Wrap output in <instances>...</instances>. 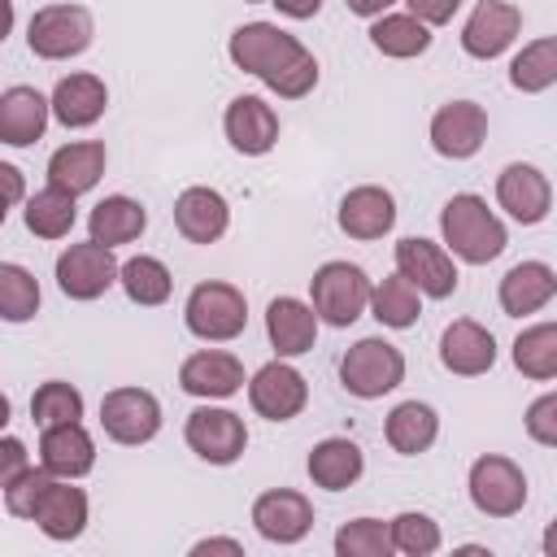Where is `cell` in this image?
<instances>
[{
  "label": "cell",
  "instance_id": "6da1fadb",
  "mask_svg": "<svg viewBox=\"0 0 557 557\" xmlns=\"http://www.w3.org/2000/svg\"><path fill=\"white\" fill-rule=\"evenodd\" d=\"M226 57H231L235 70L261 78L283 100H300L318 87V57L274 22L235 26L231 39H226Z\"/></svg>",
  "mask_w": 557,
  "mask_h": 557
},
{
  "label": "cell",
  "instance_id": "7a4b0ae2",
  "mask_svg": "<svg viewBox=\"0 0 557 557\" xmlns=\"http://www.w3.org/2000/svg\"><path fill=\"white\" fill-rule=\"evenodd\" d=\"M440 239H444V248H448L457 261H466V265H487V261H496V257L505 252L509 231H505V222L487 209L483 196L457 191V196L440 209Z\"/></svg>",
  "mask_w": 557,
  "mask_h": 557
},
{
  "label": "cell",
  "instance_id": "3957f363",
  "mask_svg": "<svg viewBox=\"0 0 557 557\" xmlns=\"http://www.w3.org/2000/svg\"><path fill=\"white\" fill-rule=\"evenodd\" d=\"M183 326L205 344H231L248 326V300L235 283H222V278L196 283L183 305Z\"/></svg>",
  "mask_w": 557,
  "mask_h": 557
},
{
  "label": "cell",
  "instance_id": "277c9868",
  "mask_svg": "<svg viewBox=\"0 0 557 557\" xmlns=\"http://www.w3.org/2000/svg\"><path fill=\"white\" fill-rule=\"evenodd\" d=\"M370 274L357 261H322L309 278V305L326 326H352L370 309Z\"/></svg>",
  "mask_w": 557,
  "mask_h": 557
},
{
  "label": "cell",
  "instance_id": "5b68a950",
  "mask_svg": "<svg viewBox=\"0 0 557 557\" xmlns=\"http://www.w3.org/2000/svg\"><path fill=\"white\" fill-rule=\"evenodd\" d=\"M339 383L357 400H379L405 383V352L383 335H366L339 357Z\"/></svg>",
  "mask_w": 557,
  "mask_h": 557
},
{
  "label": "cell",
  "instance_id": "8992f818",
  "mask_svg": "<svg viewBox=\"0 0 557 557\" xmlns=\"http://www.w3.org/2000/svg\"><path fill=\"white\" fill-rule=\"evenodd\" d=\"M96 39V17L87 4H44L26 22V44L39 61H70Z\"/></svg>",
  "mask_w": 557,
  "mask_h": 557
},
{
  "label": "cell",
  "instance_id": "52a82bcc",
  "mask_svg": "<svg viewBox=\"0 0 557 557\" xmlns=\"http://www.w3.org/2000/svg\"><path fill=\"white\" fill-rule=\"evenodd\" d=\"M466 492L483 518H513V513H522L531 487H527V474L518 461H509L500 453H483L470 461Z\"/></svg>",
  "mask_w": 557,
  "mask_h": 557
},
{
  "label": "cell",
  "instance_id": "ba28073f",
  "mask_svg": "<svg viewBox=\"0 0 557 557\" xmlns=\"http://www.w3.org/2000/svg\"><path fill=\"white\" fill-rule=\"evenodd\" d=\"M183 440H187V448L200 461H209V466H235L244 457V448H248V426H244V418L235 409H222V405H209L205 400L200 409L187 413Z\"/></svg>",
  "mask_w": 557,
  "mask_h": 557
},
{
  "label": "cell",
  "instance_id": "9c48e42d",
  "mask_svg": "<svg viewBox=\"0 0 557 557\" xmlns=\"http://www.w3.org/2000/svg\"><path fill=\"white\" fill-rule=\"evenodd\" d=\"M57 287L70 296V300H100L117 278H122V261L113 257L109 244H96L91 235L83 244H70L61 257H57Z\"/></svg>",
  "mask_w": 557,
  "mask_h": 557
},
{
  "label": "cell",
  "instance_id": "30bf717a",
  "mask_svg": "<svg viewBox=\"0 0 557 557\" xmlns=\"http://www.w3.org/2000/svg\"><path fill=\"white\" fill-rule=\"evenodd\" d=\"M100 426L113 444L139 448L161 431V400L148 387H109L100 396Z\"/></svg>",
  "mask_w": 557,
  "mask_h": 557
},
{
  "label": "cell",
  "instance_id": "8fae6325",
  "mask_svg": "<svg viewBox=\"0 0 557 557\" xmlns=\"http://www.w3.org/2000/svg\"><path fill=\"white\" fill-rule=\"evenodd\" d=\"M248 405L265 422H292L309 405V383H305V374L287 357H274L261 370H252V379H248Z\"/></svg>",
  "mask_w": 557,
  "mask_h": 557
},
{
  "label": "cell",
  "instance_id": "7c38bea8",
  "mask_svg": "<svg viewBox=\"0 0 557 557\" xmlns=\"http://www.w3.org/2000/svg\"><path fill=\"white\" fill-rule=\"evenodd\" d=\"M396 270L431 300H448L457 292V265H453V252L435 239H418V235H405L396 244Z\"/></svg>",
  "mask_w": 557,
  "mask_h": 557
},
{
  "label": "cell",
  "instance_id": "4fadbf2b",
  "mask_svg": "<svg viewBox=\"0 0 557 557\" xmlns=\"http://www.w3.org/2000/svg\"><path fill=\"white\" fill-rule=\"evenodd\" d=\"M522 30V9L509 0H479L461 26V52L474 61H496Z\"/></svg>",
  "mask_w": 557,
  "mask_h": 557
},
{
  "label": "cell",
  "instance_id": "5bb4252c",
  "mask_svg": "<svg viewBox=\"0 0 557 557\" xmlns=\"http://www.w3.org/2000/svg\"><path fill=\"white\" fill-rule=\"evenodd\" d=\"M252 527L270 544H300L313 531V505L296 487H270L252 500Z\"/></svg>",
  "mask_w": 557,
  "mask_h": 557
},
{
  "label": "cell",
  "instance_id": "9a60e30c",
  "mask_svg": "<svg viewBox=\"0 0 557 557\" xmlns=\"http://www.w3.org/2000/svg\"><path fill=\"white\" fill-rule=\"evenodd\" d=\"M431 148L448 161H470L487 139V113L474 100H448L431 117Z\"/></svg>",
  "mask_w": 557,
  "mask_h": 557
},
{
  "label": "cell",
  "instance_id": "2e32d148",
  "mask_svg": "<svg viewBox=\"0 0 557 557\" xmlns=\"http://www.w3.org/2000/svg\"><path fill=\"white\" fill-rule=\"evenodd\" d=\"M496 205L522 222V226H535L548 218L553 209V183L540 165H527V161H509L500 174H496Z\"/></svg>",
  "mask_w": 557,
  "mask_h": 557
},
{
  "label": "cell",
  "instance_id": "e0dca14e",
  "mask_svg": "<svg viewBox=\"0 0 557 557\" xmlns=\"http://www.w3.org/2000/svg\"><path fill=\"white\" fill-rule=\"evenodd\" d=\"M244 361L226 348H200L191 357H183L178 366V387L196 400H226L235 392H244Z\"/></svg>",
  "mask_w": 557,
  "mask_h": 557
},
{
  "label": "cell",
  "instance_id": "ac0fdd59",
  "mask_svg": "<svg viewBox=\"0 0 557 557\" xmlns=\"http://www.w3.org/2000/svg\"><path fill=\"white\" fill-rule=\"evenodd\" d=\"M87 513H91L87 492L74 487V479H57V474H52L48 487L39 492L35 509H30V522H35L48 540L70 544V540H78V535L87 531Z\"/></svg>",
  "mask_w": 557,
  "mask_h": 557
},
{
  "label": "cell",
  "instance_id": "d6986e66",
  "mask_svg": "<svg viewBox=\"0 0 557 557\" xmlns=\"http://www.w3.org/2000/svg\"><path fill=\"white\" fill-rule=\"evenodd\" d=\"M48 122H52V96H44L26 83H13L0 91V144L30 148L35 139H44Z\"/></svg>",
  "mask_w": 557,
  "mask_h": 557
},
{
  "label": "cell",
  "instance_id": "ffe728a7",
  "mask_svg": "<svg viewBox=\"0 0 557 557\" xmlns=\"http://www.w3.org/2000/svg\"><path fill=\"white\" fill-rule=\"evenodd\" d=\"M440 361H444L448 374L479 379L496 366V335L474 318H457L440 335Z\"/></svg>",
  "mask_w": 557,
  "mask_h": 557
},
{
  "label": "cell",
  "instance_id": "44dd1931",
  "mask_svg": "<svg viewBox=\"0 0 557 557\" xmlns=\"http://www.w3.org/2000/svg\"><path fill=\"white\" fill-rule=\"evenodd\" d=\"M222 131L239 157H265L278 144V113L261 96H235L222 113Z\"/></svg>",
  "mask_w": 557,
  "mask_h": 557
},
{
  "label": "cell",
  "instance_id": "7402d4cb",
  "mask_svg": "<svg viewBox=\"0 0 557 557\" xmlns=\"http://www.w3.org/2000/svg\"><path fill=\"white\" fill-rule=\"evenodd\" d=\"M318 326H322L318 309L305 305V300H296V296H274V300L265 305V335H270V348H274L278 357H287V361L313 352Z\"/></svg>",
  "mask_w": 557,
  "mask_h": 557
},
{
  "label": "cell",
  "instance_id": "603a6c76",
  "mask_svg": "<svg viewBox=\"0 0 557 557\" xmlns=\"http://www.w3.org/2000/svg\"><path fill=\"white\" fill-rule=\"evenodd\" d=\"M335 222H339V231H344L348 239H366V244H370V239H383V235L396 226V200H392L387 187L361 183V187H352V191L339 200Z\"/></svg>",
  "mask_w": 557,
  "mask_h": 557
},
{
  "label": "cell",
  "instance_id": "cb8c5ba5",
  "mask_svg": "<svg viewBox=\"0 0 557 557\" xmlns=\"http://www.w3.org/2000/svg\"><path fill=\"white\" fill-rule=\"evenodd\" d=\"M174 226L187 244H218L231 226V205L218 187H187L174 200Z\"/></svg>",
  "mask_w": 557,
  "mask_h": 557
},
{
  "label": "cell",
  "instance_id": "d4e9b609",
  "mask_svg": "<svg viewBox=\"0 0 557 557\" xmlns=\"http://www.w3.org/2000/svg\"><path fill=\"white\" fill-rule=\"evenodd\" d=\"M109 109V87L104 78L96 74H65L57 87H52V117L65 126V131H87L104 117Z\"/></svg>",
  "mask_w": 557,
  "mask_h": 557
},
{
  "label": "cell",
  "instance_id": "484cf974",
  "mask_svg": "<svg viewBox=\"0 0 557 557\" xmlns=\"http://www.w3.org/2000/svg\"><path fill=\"white\" fill-rule=\"evenodd\" d=\"M553 296H557V270L548 261H518V265H509L505 278H500V292H496V300H500V309L509 318H531Z\"/></svg>",
  "mask_w": 557,
  "mask_h": 557
},
{
  "label": "cell",
  "instance_id": "4316f807",
  "mask_svg": "<svg viewBox=\"0 0 557 557\" xmlns=\"http://www.w3.org/2000/svg\"><path fill=\"white\" fill-rule=\"evenodd\" d=\"M39 461L57 479H83L96 466V440L83 422H61L39 431Z\"/></svg>",
  "mask_w": 557,
  "mask_h": 557
},
{
  "label": "cell",
  "instance_id": "83f0119b",
  "mask_svg": "<svg viewBox=\"0 0 557 557\" xmlns=\"http://www.w3.org/2000/svg\"><path fill=\"white\" fill-rule=\"evenodd\" d=\"M305 470H309L313 487H322V492H348L366 474V453L348 435H326V440H318L309 448Z\"/></svg>",
  "mask_w": 557,
  "mask_h": 557
},
{
  "label": "cell",
  "instance_id": "f1b7e54d",
  "mask_svg": "<svg viewBox=\"0 0 557 557\" xmlns=\"http://www.w3.org/2000/svg\"><path fill=\"white\" fill-rule=\"evenodd\" d=\"M109 165V152L100 139H74V144H61L52 157H48V183L70 191V196H83L100 183Z\"/></svg>",
  "mask_w": 557,
  "mask_h": 557
},
{
  "label": "cell",
  "instance_id": "f546056e",
  "mask_svg": "<svg viewBox=\"0 0 557 557\" xmlns=\"http://www.w3.org/2000/svg\"><path fill=\"white\" fill-rule=\"evenodd\" d=\"M383 435H387L392 453L418 457V453H426V448L440 440V413H435L426 400H400V405L387 413Z\"/></svg>",
  "mask_w": 557,
  "mask_h": 557
},
{
  "label": "cell",
  "instance_id": "4dcf8cb0",
  "mask_svg": "<svg viewBox=\"0 0 557 557\" xmlns=\"http://www.w3.org/2000/svg\"><path fill=\"white\" fill-rule=\"evenodd\" d=\"M144 226H148V209H144L135 196H122V191H117V196H104V200L87 213V235H91L96 244H109V248L139 239Z\"/></svg>",
  "mask_w": 557,
  "mask_h": 557
},
{
  "label": "cell",
  "instance_id": "1f68e13d",
  "mask_svg": "<svg viewBox=\"0 0 557 557\" xmlns=\"http://www.w3.org/2000/svg\"><path fill=\"white\" fill-rule=\"evenodd\" d=\"M370 44H374V52H383L392 61H413L431 48V26L418 22L409 9L405 13H383V17L370 22Z\"/></svg>",
  "mask_w": 557,
  "mask_h": 557
},
{
  "label": "cell",
  "instance_id": "d6a6232c",
  "mask_svg": "<svg viewBox=\"0 0 557 557\" xmlns=\"http://www.w3.org/2000/svg\"><path fill=\"white\" fill-rule=\"evenodd\" d=\"M78 196H70V191H61V187H39L35 196H26V205H22V222H26V231L30 235H39V239H65L70 231H74V222H78V205H74Z\"/></svg>",
  "mask_w": 557,
  "mask_h": 557
},
{
  "label": "cell",
  "instance_id": "836d02e7",
  "mask_svg": "<svg viewBox=\"0 0 557 557\" xmlns=\"http://www.w3.org/2000/svg\"><path fill=\"white\" fill-rule=\"evenodd\" d=\"M370 313H374V322L387 326V331H409V326L418 322V313H422V292L396 270V274H387V278L374 283V292H370Z\"/></svg>",
  "mask_w": 557,
  "mask_h": 557
},
{
  "label": "cell",
  "instance_id": "e575fe53",
  "mask_svg": "<svg viewBox=\"0 0 557 557\" xmlns=\"http://www.w3.org/2000/svg\"><path fill=\"white\" fill-rule=\"evenodd\" d=\"M117 287L126 292V300H131V305L157 309V305H165V300H170V292H174V274H170V265H165L161 257L139 252V257L122 261V278H117Z\"/></svg>",
  "mask_w": 557,
  "mask_h": 557
},
{
  "label": "cell",
  "instance_id": "d590c367",
  "mask_svg": "<svg viewBox=\"0 0 557 557\" xmlns=\"http://www.w3.org/2000/svg\"><path fill=\"white\" fill-rule=\"evenodd\" d=\"M557 83V35L522 44V52L509 61V87L522 96H540Z\"/></svg>",
  "mask_w": 557,
  "mask_h": 557
},
{
  "label": "cell",
  "instance_id": "8d00e7d4",
  "mask_svg": "<svg viewBox=\"0 0 557 557\" xmlns=\"http://www.w3.org/2000/svg\"><path fill=\"white\" fill-rule=\"evenodd\" d=\"M513 366L522 379H535V383L557 379V322L522 326L513 339Z\"/></svg>",
  "mask_w": 557,
  "mask_h": 557
},
{
  "label": "cell",
  "instance_id": "74e56055",
  "mask_svg": "<svg viewBox=\"0 0 557 557\" xmlns=\"http://www.w3.org/2000/svg\"><path fill=\"white\" fill-rule=\"evenodd\" d=\"M39 283H35V274L26 270V265H17V261H0V318L4 322H30L35 313H39Z\"/></svg>",
  "mask_w": 557,
  "mask_h": 557
},
{
  "label": "cell",
  "instance_id": "f35d334b",
  "mask_svg": "<svg viewBox=\"0 0 557 557\" xmlns=\"http://www.w3.org/2000/svg\"><path fill=\"white\" fill-rule=\"evenodd\" d=\"M30 418L35 426H61V422H83V392L65 379H48L30 396Z\"/></svg>",
  "mask_w": 557,
  "mask_h": 557
},
{
  "label": "cell",
  "instance_id": "ab89813d",
  "mask_svg": "<svg viewBox=\"0 0 557 557\" xmlns=\"http://www.w3.org/2000/svg\"><path fill=\"white\" fill-rule=\"evenodd\" d=\"M396 553L392 544V522L383 518H352L335 531V557H387Z\"/></svg>",
  "mask_w": 557,
  "mask_h": 557
},
{
  "label": "cell",
  "instance_id": "60d3db41",
  "mask_svg": "<svg viewBox=\"0 0 557 557\" xmlns=\"http://www.w3.org/2000/svg\"><path fill=\"white\" fill-rule=\"evenodd\" d=\"M392 544H396V553H405V557H431V553H440L444 531H440V522H435L431 513L405 509V513L392 518Z\"/></svg>",
  "mask_w": 557,
  "mask_h": 557
},
{
  "label": "cell",
  "instance_id": "b9f144b4",
  "mask_svg": "<svg viewBox=\"0 0 557 557\" xmlns=\"http://www.w3.org/2000/svg\"><path fill=\"white\" fill-rule=\"evenodd\" d=\"M48 479H52V470H48L44 461H30L22 474H13L9 483H0V492H4V509H9L13 518L30 522V509H35V500H39V492L48 487Z\"/></svg>",
  "mask_w": 557,
  "mask_h": 557
},
{
  "label": "cell",
  "instance_id": "7bdbcfd3",
  "mask_svg": "<svg viewBox=\"0 0 557 557\" xmlns=\"http://www.w3.org/2000/svg\"><path fill=\"white\" fill-rule=\"evenodd\" d=\"M522 426H527V435H531L535 444L557 448V392L535 396V400L527 405V413H522Z\"/></svg>",
  "mask_w": 557,
  "mask_h": 557
},
{
  "label": "cell",
  "instance_id": "ee69618b",
  "mask_svg": "<svg viewBox=\"0 0 557 557\" xmlns=\"http://www.w3.org/2000/svg\"><path fill=\"white\" fill-rule=\"evenodd\" d=\"M405 9H409L418 22H426V26H444V22H453V13L461 9V0H405Z\"/></svg>",
  "mask_w": 557,
  "mask_h": 557
},
{
  "label": "cell",
  "instance_id": "f6af8a7d",
  "mask_svg": "<svg viewBox=\"0 0 557 557\" xmlns=\"http://www.w3.org/2000/svg\"><path fill=\"white\" fill-rule=\"evenodd\" d=\"M26 466H30L26 444H22L17 435H4V440H0V483H9L13 474H22Z\"/></svg>",
  "mask_w": 557,
  "mask_h": 557
},
{
  "label": "cell",
  "instance_id": "bcb514c9",
  "mask_svg": "<svg viewBox=\"0 0 557 557\" xmlns=\"http://www.w3.org/2000/svg\"><path fill=\"white\" fill-rule=\"evenodd\" d=\"M0 183H4V205H9V209H17V205H22V196H26V187H22V170L4 161V165H0ZM9 209H4V213H9Z\"/></svg>",
  "mask_w": 557,
  "mask_h": 557
},
{
  "label": "cell",
  "instance_id": "7dc6e473",
  "mask_svg": "<svg viewBox=\"0 0 557 557\" xmlns=\"http://www.w3.org/2000/svg\"><path fill=\"white\" fill-rule=\"evenodd\" d=\"M205 553H231V557H244V544L231 540V535H209V540H196V544H191V557H205Z\"/></svg>",
  "mask_w": 557,
  "mask_h": 557
},
{
  "label": "cell",
  "instance_id": "c3c4849f",
  "mask_svg": "<svg viewBox=\"0 0 557 557\" xmlns=\"http://www.w3.org/2000/svg\"><path fill=\"white\" fill-rule=\"evenodd\" d=\"M283 17H292V22H309V17H318V9H322V0H270Z\"/></svg>",
  "mask_w": 557,
  "mask_h": 557
},
{
  "label": "cell",
  "instance_id": "681fc988",
  "mask_svg": "<svg viewBox=\"0 0 557 557\" xmlns=\"http://www.w3.org/2000/svg\"><path fill=\"white\" fill-rule=\"evenodd\" d=\"M344 4H348V13H357V17L374 22V17L392 13V4H396V0H344Z\"/></svg>",
  "mask_w": 557,
  "mask_h": 557
},
{
  "label": "cell",
  "instance_id": "f907efd6",
  "mask_svg": "<svg viewBox=\"0 0 557 557\" xmlns=\"http://www.w3.org/2000/svg\"><path fill=\"white\" fill-rule=\"evenodd\" d=\"M540 548H544V557H557V518L544 527V540H540Z\"/></svg>",
  "mask_w": 557,
  "mask_h": 557
},
{
  "label": "cell",
  "instance_id": "816d5d0a",
  "mask_svg": "<svg viewBox=\"0 0 557 557\" xmlns=\"http://www.w3.org/2000/svg\"><path fill=\"white\" fill-rule=\"evenodd\" d=\"M244 4H261V0H244Z\"/></svg>",
  "mask_w": 557,
  "mask_h": 557
}]
</instances>
